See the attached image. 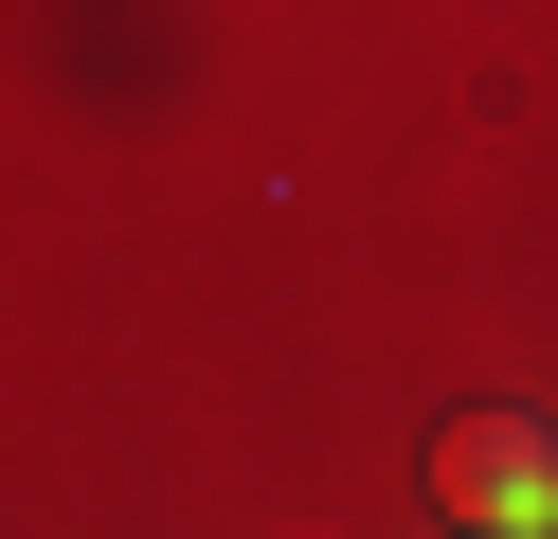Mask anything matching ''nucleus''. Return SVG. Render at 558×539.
Wrapping results in <instances>:
<instances>
[{
  "label": "nucleus",
  "instance_id": "1",
  "mask_svg": "<svg viewBox=\"0 0 558 539\" xmlns=\"http://www.w3.org/2000/svg\"><path fill=\"white\" fill-rule=\"evenodd\" d=\"M433 503L469 539H558V431L541 414H450L433 431Z\"/></svg>",
  "mask_w": 558,
  "mask_h": 539
}]
</instances>
